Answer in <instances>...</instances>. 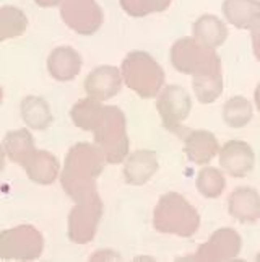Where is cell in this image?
<instances>
[{
  "label": "cell",
  "mask_w": 260,
  "mask_h": 262,
  "mask_svg": "<svg viewBox=\"0 0 260 262\" xmlns=\"http://www.w3.org/2000/svg\"><path fill=\"white\" fill-rule=\"evenodd\" d=\"M104 163L106 157L98 145L80 142L68 150L60 183L70 199L82 202L98 195L96 178L103 173Z\"/></svg>",
  "instance_id": "obj_1"
},
{
  "label": "cell",
  "mask_w": 260,
  "mask_h": 262,
  "mask_svg": "<svg viewBox=\"0 0 260 262\" xmlns=\"http://www.w3.org/2000/svg\"><path fill=\"white\" fill-rule=\"evenodd\" d=\"M153 227L159 233L189 238L200 227V215L181 194L168 192L156 204Z\"/></svg>",
  "instance_id": "obj_2"
},
{
  "label": "cell",
  "mask_w": 260,
  "mask_h": 262,
  "mask_svg": "<svg viewBox=\"0 0 260 262\" xmlns=\"http://www.w3.org/2000/svg\"><path fill=\"white\" fill-rule=\"evenodd\" d=\"M122 80L140 98H155L164 83V70L145 51H132L122 60Z\"/></svg>",
  "instance_id": "obj_3"
},
{
  "label": "cell",
  "mask_w": 260,
  "mask_h": 262,
  "mask_svg": "<svg viewBox=\"0 0 260 262\" xmlns=\"http://www.w3.org/2000/svg\"><path fill=\"white\" fill-rule=\"evenodd\" d=\"M173 67L185 75L207 77L221 74V59L215 49L205 48L195 38H181L171 48Z\"/></svg>",
  "instance_id": "obj_4"
},
{
  "label": "cell",
  "mask_w": 260,
  "mask_h": 262,
  "mask_svg": "<svg viewBox=\"0 0 260 262\" xmlns=\"http://www.w3.org/2000/svg\"><path fill=\"white\" fill-rule=\"evenodd\" d=\"M94 134V142L111 165H119L129 153L127 124L124 113L115 106H106L104 117L98 125Z\"/></svg>",
  "instance_id": "obj_5"
},
{
  "label": "cell",
  "mask_w": 260,
  "mask_h": 262,
  "mask_svg": "<svg viewBox=\"0 0 260 262\" xmlns=\"http://www.w3.org/2000/svg\"><path fill=\"white\" fill-rule=\"evenodd\" d=\"M42 234L31 225L0 231V259L4 260H34L42 254Z\"/></svg>",
  "instance_id": "obj_6"
},
{
  "label": "cell",
  "mask_w": 260,
  "mask_h": 262,
  "mask_svg": "<svg viewBox=\"0 0 260 262\" xmlns=\"http://www.w3.org/2000/svg\"><path fill=\"white\" fill-rule=\"evenodd\" d=\"M103 215V202L100 194L77 202L68 215V238L77 245H86L96 234Z\"/></svg>",
  "instance_id": "obj_7"
},
{
  "label": "cell",
  "mask_w": 260,
  "mask_h": 262,
  "mask_svg": "<svg viewBox=\"0 0 260 262\" xmlns=\"http://www.w3.org/2000/svg\"><path fill=\"white\" fill-rule=\"evenodd\" d=\"M156 107L164 127L169 132L181 134L184 130L182 122L189 117L192 110V99L182 86L168 85L159 93Z\"/></svg>",
  "instance_id": "obj_8"
},
{
  "label": "cell",
  "mask_w": 260,
  "mask_h": 262,
  "mask_svg": "<svg viewBox=\"0 0 260 262\" xmlns=\"http://www.w3.org/2000/svg\"><path fill=\"white\" fill-rule=\"evenodd\" d=\"M60 16L78 34H94L103 25V10L96 0H62Z\"/></svg>",
  "instance_id": "obj_9"
},
{
  "label": "cell",
  "mask_w": 260,
  "mask_h": 262,
  "mask_svg": "<svg viewBox=\"0 0 260 262\" xmlns=\"http://www.w3.org/2000/svg\"><path fill=\"white\" fill-rule=\"evenodd\" d=\"M243 241L236 230L221 228L211 234V238L199 248L191 257L194 260H229L239 256Z\"/></svg>",
  "instance_id": "obj_10"
},
{
  "label": "cell",
  "mask_w": 260,
  "mask_h": 262,
  "mask_svg": "<svg viewBox=\"0 0 260 262\" xmlns=\"http://www.w3.org/2000/svg\"><path fill=\"white\" fill-rule=\"evenodd\" d=\"M220 165L232 178H246L255 165L254 150L243 140H229L220 150Z\"/></svg>",
  "instance_id": "obj_11"
},
{
  "label": "cell",
  "mask_w": 260,
  "mask_h": 262,
  "mask_svg": "<svg viewBox=\"0 0 260 262\" xmlns=\"http://www.w3.org/2000/svg\"><path fill=\"white\" fill-rule=\"evenodd\" d=\"M122 86V74L111 66L96 67L88 74L85 80V90L89 98H94L98 101L111 99L121 92Z\"/></svg>",
  "instance_id": "obj_12"
},
{
  "label": "cell",
  "mask_w": 260,
  "mask_h": 262,
  "mask_svg": "<svg viewBox=\"0 0 260 262\" xmlns=\"http://www.w3.org/2000/svg\"><path fill=\"white\" fill-rule=\"evenodd\" d=\"M228 210L241 223H255L260 220V192L254 187H238L228 199Z\"/></svg>",
  "instance_id": "obj_13"
},
{
  "label": "cell",
  "mask_w": 260,
  "mask_h": 262,
  "mask_svg": "<svg viewBox=\"0 0 260 262\" xmlns=\"http://www.w3.org/2000/svg\"><path fill=\"white\" fill-rule=\"evenodd\" d=\"M158 169L156 153L151 150H138L127 158L124 166L125 183L130 186H143L153 178Z\"/></svg>",
  "instance_id": "obj_14"
},
{
  "label": "cell",
  "mask_w": 260,
  "mask_h": 262,
  "mask_svg": "<svg viewBox=\"0 0 260 262\" xmlns=\"http://www.w3.org/2000/svg\"><path fill=\"white\" fill-rule=\"evenodd\" d=\"M48 70L52 78L59 82H68V80H74L82 70V57L74 48H57L48 57Z\"/></svg>",
  "instance_id": "obj_15"
},
{
  "label": "cell",
  "mask_w": 260,
  "mask_h": 262,
  "mask_svg": "<svg viewBox=\"0 0 260 262\" xmlns=\"http://www.w3.org/2000/svg\"><path fill=\"white\" fill-rule=\"evenodd\" d=\"M220 147L217 137L208 130H192L187 134L184 151L195 165H207L217 157Z\"/></svg>",
  "instance_id": "obj_16"
},
{
  "label": "cell",
  "mask_w": 260,
  "mask_h": 262,
  "mask_svg": "<svg viewBox=\"0 0 260 262\" xmlns=\"http://www.w3.org/2000/svg\"><path fill=\"white\" fill-rule=\"evenodd\" d=\"M221 8L228 23L239 30H250L260 20L258 0H225Z\"/></svg>",
  "instance_id": "obj_17"
},
{
  "label": "cell",
  "mask_w": 260,
  "mask_h": 262,
  "mask_svg": "<svg viewBox=\"0 0 260 262\" xmlns=\"http://www.w3.org/2000/svg\"><path fill=\"white\" fill-rule=\"evenodd\" d=\"M23 168L33 183L42 186L52 184L57 179L60 169L57 158L46 150H36Z\"/></svg>",
  "instance_id": "obj_18"
},
{
  "label": "cell",
  "mask_w": 260,
  "mask_h": 262,
  "mask_svg": "<svg viewBox=\"0 0 260 262\" xmlns=\"http://www.w3.org/2000/svg\"><path fill=\"white\" fill-rule=\"evenodd\" d=\"M194 38L205 48L217 49L228 38V28L218 16L202 15L194 23Z\"/></svg>",
  "instance_id": "obj_19"
},
{
  "label": "cell",
  "mask_w": 260,
  "mask_h": 262,
  "mask_svg": "<svg viewBox=\"0 0 260 262\" xmlns=\"http://www.w3.org/2000/svg\"><path fill=\"white\" fill-rule=\"evenodd\" d=\"M104 111L106 106H103L98 99L86 98V99H80L77 104H74L70 111V117L77 127L94 132L103 121Z\"/></svg>",
  "instance_id": "obj_20"
},
{
  "label": "cell",
  "mask_w": 260,
  "mask_h": 262,
  "mask_svg": "<svg viewBox=\"0 0 260 262\" xmlns=\"http://www.w3.org/2000/svg\"><path fill=\"white\" fill-rule=\"evenodd\" d=\"M4 148H5V153L8 155V158L20 166H25L28 163V160L36 151L33 135L26 129L8 132L4 139Z\"/></svg>",
  "instance_id": "obj_21"
},
{
  "label": "cell",
  "mask_w": 260,
  "mask_h": 262,
  "mask_svg": "<svg viewBox=\"0 0 260 262\" xmlns=\"http://www.w3.org/2000/svg\"><path fill=\"white\" fill-rule=\"evenodd\" d=\"M23 121L34 130H46L52 122L49 104L39 96H26L21 101Z\"/></svg>",
  "instance_id": "obj_22"
},
{
  "label": "cell",
  "mask_w": 260,
  "mask_h": 262,
  "mask_svg": "<svg viewBox=\"0 0 260 262\" xmlns=\"http://www.w3.org/2000/svg\"><path fill=\"white\" fill-rule=\"evenodd\" d=\"M28 28V18L16 7H0V42L21 36Z\"/></svg>",
  "instance_id": "obj_23"
},
{
  "label": "cell",
  "mask_w": 260,
  "mask_h": 262,
  "mask_svg": "<svg viewBox=\"0 0 260 262\" xmlns=\"http://www.w3.org/2000/svg\"><path fill=\"white\" fill-rule=\"evenodd\" d=\"M223 121L232 129L246 127L252 121V104L244 96L229 98L223 107Z\"/></svg>",
  "instance_id": "obj_24"
},
{
  "label": "cell",
  "mask_w": 260,
  "mask_h": 262,
  "mask_svg": "<svg viewBox=\"0 0 260 262\" xmlns=\"http://www.w3.org/2000/svg\"><path fill=\"white\" fill-rule=\"evenodd\" d=\"M225 187H226V179L220 169L211 166L200 169L199 176H197V189H199V192L203 197L217 199L223 194Z\"/></svg>",
  "instance_id": "obj_25"
},
{
  "label": "cell",
  "mask_w": 260,
  "mask_h": 262,
  "mask_svg": "<svg viewBox=\"0 0 260 262\" xmlns=\"http://www.w3.org/2000/svg\"><path fill=\"white\" fill-rule=\"evenodd\" d=\"M194 92L197 99L202 104H210L218 99L223 92V75H207V77H194Z\"/></svg>",
  "instance_id": "obj_26"
},
{
  "label": "cell",
  "mask_w": 260,
  "mask_h": 262,
  "mask_svg": "<svg viewBox=\"0 0 260 262\" xmlns=\"http://www.w3.org/2000/svg\"><path fill=\"white\" fill-rule=\"evenodd\" d=\"M121 7L130 16H147L150 13L164 12L173 0H119Z\"/></svg>",
  "instance_id": "obj_27"
},
{
  "label": "cell",
  "mask_w": 260,
  "mask_h": 262,
  "mask_svg": "<svg viewBox=\"0 0 260 262\" xmlns=\"http://www.w3.org/2000/svg\"><path fill=\"white\" fill-rule=\"evenodd\" d=\"M250 39H252V49H254V56L260 62V20H257L252 28H250Z\"/></svg>",
  "instance_id": "obj_28"
},
{
  "label": "cell",
  "mask_w": 260,
  "mask_h": 262,
  "mask_svg": "<svg viewBox=\"0 0 260 262\" xmlns=\"http://www.w3.org/2000/svg\"><path fill=\"white\" fill-rule=\"evenodd\" d=\"M34 2L39 7H56L62 2V0H34Z\"/></svg>",
  "instance_id": "obj_29"
},
{
  "label": "cell",
  "mask_w": 260,
  "mask_h": 262,
  "mask_svg": "<svg viewBox=\"0 0 260 262\" xmlns=\"http://www.w3.org/2000/svg\"><path fill=\"white\" fill-rule=\"evenodd\" d=\"M254 98H255V106H257V110L260 111V83H258V85H257V88H255Z\"/></svg>",
  "instance_id": "obj_30"
},
{
  "label": "cell",
  "mask_w": 260,
  "mask_h": 262,
  "mask_svg": "<svg viewBox=\"0 0 260 262\" xmlns=\"http://www.w3.org/2000/svg\"><path fill=\"white\" fill-rule=\"evenodd\" d=\"M5 166V148H2V145H0V171L4 169Z\"/></svg>",
  "instance_id": "obj_31"
},
{
  "label": "cell",
  "mask_w": 260,
  "mask_h": 262,
  "mask_svg": "<svg viewBox=\"0 0 260 262\" xmlns=\"http://www.w3.org/2000/svg\"><path fill=\"white\" fill-rule=\"evenodd\" d=\"M2 98H4V90H2V86H0V103H2Z\"/></svg>",
  "instance_id": "obj_32"
},
{
  "label": "cell",
  "mask_w": 260,
  "mask_h": 262,
  "mask_svg": "<svg viewBox=\"0 0 260 262\" xmlns=\"http://www.w3.org/2000/svg\"><path fill=\"white\" fill-rule=\"evenodd\" d=\"M257 260H260V252H258V254H257Z\"/></svg>",
  "instance_id": "obj_33"
}]
</instances>
